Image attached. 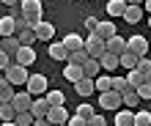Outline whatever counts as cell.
Wrapping results in <instances>:
<instances>
[{
	"label": "cell",
	"mask_w": 151,
	"mask_h": 126,
	"mask_svg": "<svg viewBox=\"0 0 151 126\" xmlns=\"http://www.w3.org/2000/svg\"><path fill=\"white\" fill-rule=\"evenodd\" d=\"M19 11L30 19V30H33V25H36V22H41L44 6H41V0H19Z\"/></svg>",
	"instance_id": "cell-1"
},
{
	"label": "cell",
	"mask_w": 151,
	"mask_h": 126,
	"mask_svg": "<svg viewBox=\"0 0 151 126\" xmlns=\"http://www.w3.org/2000/svg\"><path fill=\"white\" fill-rule=\"evenodd\" d=\"M25 91H28L30 96H44V93L50 91V82H47L44 74H30L28 82H25Z\"/></svg>",
	"instance_id": "cell-2"
},
{
	"label": "cell",
	"mask_w": 151,
	"mask_h": 126,
	"mask_svg": "<svg viewBox=\"0 0 151 126\" xmlns=\"http://www.w3.org/2000/svg\"><path fill=\"white\" fill-rule=\"evenodd\" d=\"M83 49L88 52V58H102L104 52H107V44H104V39H99L96 33H91L85 39V44H83Z\"/></svg>",
	"instance_id": "cell-3"
},
{
	"label": "cell",
	"mask_w": 151,
	"mask_h": 126,
	"mask_svg": "<svg viewBox=\"0 0 151 126\" xmlns=\"http://www.w3.org/2000/svg\"><path fill=\"white\" fill-rule=\"evenodd\" d=\"M28 69H25V66H17V63H8V66H6V79H8V82H11V85H25V82H28Z\"/></svg>",
	"instance_id": "cell-4"
},
{
	"label": "cell",
	"mask_w": 151,
	"mask_h": 126,
	"mask_svg": "<svg viewBox=\"0 0 151 126\" xmlns=\"http://www.w3.org/2000/svg\"><path fill=\"white\" fill-rule=\"evenodd\" d=\"M127 49L132 52V55H137V58H146V55H148V41H146V36H129V39H127Z\"/></svg>",
	"instance_id": "cell-5"
},
{
	"label": "cell",
	"mask_w": 151,
	"mask_h": 126,
	"mask_svg": "<svg viewBox=\"0 0 151 126\" xmlns=\"http://www.w3.org/2000/svg\"><path fill=\"white\" fill-rule=\"evenodd\" d=\"M11 63H17V66H25V69H28L30 63H36V49H33V47H19Z\"/></svg>",
	"instance_id": "cell-6"
},
{
	"label": "cell",
	"mask_w": 151,
	"mask_h": 126,
	"mask_svg": "<svg viewBox=\"0 0 151 126\" xmlns=\"http://www.w3.org/2000/svg\"><path fill=\"white\" fill-rule=\"evenodd\" d=\"M99 107L102 110H118L121 107V96L115 91H104V93H99Z\"/></svg>",
	"instance_id": "cell-7"
},
{
	"label": "cell",
	"mask_w": 151,
	"mask_h": 126,
	"mask_svg": "<svg viewBox=\"0 0 151 126\" xmlns=\"http://www.w3.org/2000/svg\"><path fill=\"white\" fill-rule=\"evenodd\" d=\"M33 36H36V41H52V36H55V28H52L50 22H36L33 25Z\"/></svg>",
	"instance_id": "cell-8"
},
{
	"label": "cell",
	"mask_w": 151,
	"mask_h": 126,
	"mask_svg": "<svg viewBox=\"0 0 151 126\" xmlns=\"http://www.w3.org/2000/svg\"><path fill=\"white\" fill-rule=\"evenodd\" d=\"M17 49H19V39H17V36H6V39H0V52H3L8 60H14Z\"/></svg>",
	"instance_id": "cell-9"
},
{
	"label": "cell",
	"mask_w": 151,
	"mask_h": 126,
	"mask_svg": "<svg viewBox=\"0 0 151 126\" xmlns=\"http://www.w3.org/2000/svg\"><path fill=\"white\" fill-rule=\"evenodd\" d=\"M30 115H33V121L36 118H47V112H50V102L44 96H36L33 99V104H30V110H28Z\"/></svg>",
	"instance_id": "cell-10"
},
{
	"label": "cell",
	"mask_w": 151,
	"mask_h": 126,
	"mask_svg": "<svg viewBox=\"0 0 151 126\" xmlns=\"http://www.w3.org/2000/svg\"><path fill=\"white\" fill-rule=\"evenodd\" d=\"M11 104H14V110H17V112H28V110H30V104H33V96H30L28 91H22V93H14Z\"/></svg>",
	"instance_id": "cell-11"
},
{
	"label": "cell",
	"mask_w": 151,
	"mask_h": 126,
	"mask_svg": "<svg viewBox=\"0 0 151 126\" xmlns=\"http://www.w3.org/2000/svg\"><path fill=\"white\" fill-rule=\"evenodd\" d=\"M47 121L52 126H66L69 121V112H66V107H50V112H47Z\"/></svg>",
	"instance_id": "cell-12"
},
{
	"label": "cell",
	"mask_w": 151,
	"mask_h": 126,
	"mask_svg": "<svg viewBox=\"0 0 151 126\" xmlns=\"http://www.w3.org/2000/svg\"><path fill=\"white\" fill-rule=\"evenodd\" d=\"M104 44H107V52H110V55H115V58H118L121 52H127V39H121L118 33H115L113 39H107Z\"/></svg>",
	"instance_id": "cell-13"
},
{
	"label": "cell",
	"mask_w": 151,
	"mask_h": 126,
	"mask_svg": "<svg viewBox=\"0 0 151 126\" xmlns=\"http://www.w3.org/2000/svg\"><path fill=\"white\" fill-rule=\"evenodd\" d=\"M93 33L99 36V39L107 41V39H113V36H115V22H113V19H99V28H96Z\"/></svg>",
	"instance_id": "cell-14"
},
{
	"label": "cell",
	"mask_w": 151,
	"mask_h": 126,
	"mask_svg": "<svg viewBox=\"0 0 151 126\" xmlns=\"http://www.w3.org/2000/svg\"><path fill=\"white\" fill-rule=\"evenodd\" d=\"M99 74H102L99 60H96V58H88V60L83 63V77H88V79H96Z\"/></svg>",
	"instance_id": "cell-15"
},
{
	"label": "cell",
	"mask_w": 151,
	"mask_h": 126,
	"mask_svg": "<svg viewBox=\"0 0 151 126\" xmlns=\"http://www.w3.org/2000/svg\"><path fill=\"white\" fill-rule=\"evenodd\" d=\"M50 58L52 60H69V49L63 47V41H50Z\"/></svg>",
	"instance_id": "cell-16"
},
{
	"label": "cell",
	"mask_w": 151,
	"mask_h": 126,
	"mask_svg": "<svg viewBox=\"0 0 151 126\" xmlns=\"http://www.w3.org/2000/svg\"><path fill=\"white\" fill-rule=\"evenodd\" d=\"M14 93H17V91H14V85L3 77V79H0V104H11Z\"/></svg>",
	"instance_id": "cell-17"
},
{
	"label": "cell",
	"mask_w": 151,
	"mask_h": 126,
	"mask_svg": "<svg viewBox=\"0 0 151 126\" xmlns=\"http://www.w3.org/2000/svg\"><path fill=\"white\" fill-rule=\"evenodd\" d=\"M83 44H85V39L80 33H69L66 39H63V47L69 49V52H77V49H83Z\"/></svg>",
	"instance_id": "cell-18"
},
{
	"label": "cell",
	"mask_w": 151,
	"mask_h": 126,
	"mask_svg": "<svg viewBox=\"0 0 151 126\" xmlns=\"http://www.w3.org/2000/svg\"><path fill=\"white\" fill-rule=\"evenodd\" d=\"M124 19L129 25H137L143 19V6H127V11H124Z\"/></svg>",
	"instance_id": "cell-19"
},
{
	"label": "cell",
	"mask_w": 151,
	"mask_h": 126,
	"mask_svg": "<svg viewBox=\"0 0 151 126\" xmlns=\"http://www.w3.org/2000/svg\"><path fill=\"white\" fill-rule=\"evenodd\" d=\"M63 77L69 79V82H80V79H83V66H74V63H66V69H63Z\"/></svg>",
	"instance_id": "cell-20"
},
{
	"label": "cell",
	"mask_w": 151,
	"mask_h": 126,
	"mask_svg": "<svg viewBox=\"0 0 151 126\" xmlns=\"http://www.w3.org/2000/svg\"><path fill=\"white\" fill-rule=\"evenodd\" d=\"M115 126H135V112L132 110H118L115 112Z\"/></svg>",
	"instance_id": "cell-21"
},
{
	"label": "cell",
	"mask_w": 151,
	"mask_h": 126,
	"mask_svg": "<svg viewBox=\"0 0 151 126\" xmlns=\"http://www.w3.org/2000/svg\"><path fill=\"white\" fill-rule=\"evenodd\" d=\"M118 66H124L127 71L137 69V55H132L129 49H127V52H121V55H118Z\"/></svg>",
	"instance_id": "cell-22"
},
{
	"label": "cell",
	"mask_w": 151,
	"mask_h": 126,
	"mask_svg": "<svg viewBox=\"0 0 151 126\" xmlns=\"http://www.w3.org/2000/svg\"><path fill=\"white\" fill-rule=\"evenodd\" d=\"M74 91L80 93V96H91L96 88H93V79H88V77H83L80 82H74Z\"/></svg>",
	"instance_id": "cell-23"
},
{
	"label": "cell",
	"mask_w": 151,
	"mask_h": 126,
	"mask_svg": "<svg viewBox=\"0 0 151 126\" xmlns=\"http://www.w3.org/2000/svg\"><path fill=\"white\" fill-rule=\"evenodd\" d=\"M93 88H96L99 93H104V91H113V77H110V74H99V77L93 79Z\"/></svg>",
	"instance_id": "cell-24"
},
{
	"label": "cell",
	"mask_w": 151,
	"mask_h": 126,
	"mask_svg": "<svg viewBox=\"0 0 151 126\" xmlns=\"http://www.w3.org/2000/svg\"><path fill=\"white\" fill-rule=\"evenodd\" d=\"M44 99H47V102H50V107H63V102H66L63 91H52V88H50L47 93H44Z\"/></svg>",
	"instance_id": "cell-25"
},
{
	"label": "cell",
	"mask_w": 151,
	"mask_h": 126,
	"mask_svg": "<svg viewBox=\"0 0 151 126\" xmlns=\"http://www.w3.org/2000/svg\"><path fill=\"white\" fill-rule=\"evenodd\" d=\"M96 60H99L102 71H113V69H118V58L110 55V52H104V55H102V58H96Z\"/></svg>",
	"instance_id": "cell-26"
},
{
	"label": "cell",
	"mask_w": 151,
	"mask_h": 126,
	"mask_svg": "<svg viewBox=\"0 0 151 126\" xmlns=\"http://www.w3.org/2000/svg\"><path fill=\"white\" fill-rule=\"evenodd\" d=\"M6 36H17L14 33V16H3L0 19V39H6Z\"/></svg>",
	"instance_id": "cell-27"
},
{
	"label": "cell",
	"mask_w": 151,
	"mask_h": 126,
	"mask_svg": "<svg viewBox=\"0 0 151 126\" xmlns=\"http://www.w3.org/2000/svg\"><path fill=\"white\" fill-rule=\"evenodd\" d=\"M124 11H127V3H124V0H110L107 3V14L110 16H124Z\"/></svg>",
	"instance_id": "cell-28"
},
{
	"label": "cell",
	"mask_w": 151,
	"mask_h": 126,
	"mask_svg": "<svg viewBox=\"0 0 151 126\" xmlns=\"http://www.w3.org/2000/svg\"><path fill=\"white\" fill-rule=\"evenodd\" d=\"M127 82H129V88H132V91H135L137 85H143V71H137V69L127 71Z\"/></svg>",
	"instance_id": "cell-29"
},
{
	"label": "cell",
	"mask_w": 151,
	"mask_h": 126,
	"mask_svg": "<svg viewBox=\"0 0 151 126\" xmlns=\"http://www.w3.org/2000/svg\"><path fill=\"white\" fill-rule=\"evenodd\" d=\"M113 91L118 93V96H124L127 91H132L129 82H127V77H113Z\"/></svg>",
	"instance_id": "cell-30"
},
{
	"label": "cell",
	"mask_w": 151,
	"mask_h": 126,
	"mask_svg": "<svg viewBox=\"0 0 151 126\" xmlns=\"http://www.w3.org/2000/svg\"><path fill=\"white\" fill-rule=\"evenodd\" d=\"M22 30H30V19L25 14H17L14 16V33H22Z\"/></svg>",
	"instance_id": "cell-31"
},
{
	"label": "cell",
	"mask_w": 151,
	"mask_h": 126,
	"mask_svg": "<svg viewBox=\"0 0 151 126\" xmlns=\"http://www.w3.org/2000/svg\"><path fill=\"white\" fill-rule=\"evenodd\" d=\"M17 39H19V47H33V44H36V36H33V30L17 33Z\"/></svg>",
	"instance_id": "cell-32"
},
{
	"label": "cell",
	"mask_w": 151,
	"mask_h": 126,
	"mask_svg": "<svg viewBox=\"0 0 151 126\" xmlns=\"http://www.w3.org/2000/svg\"><path fill=\"white\" fill-rule=\"evenodd\" d=\"M85 60H88V52H85V49H77V52H69V60H66V63H74V66H83Z\"/></svg>",
	"instance_id": "cell-33"
},
{
	"label": "cell",
	"mask_w": 151,
	"mask_h": 126,
	"mask_svg": "<svg viewBox=\"0 0 151 126\" xmlns=\"http://www.w3.org/2000/svg\"><path fill=\"white\" fill-rule=\"evenodd\" d=\"M137 104H140V99H137L135 91H127L121 96V107H137Z\"/></svg>",
	"instance_id": "cell-34"
},
{
	"label": "cell",
	"mask_w": 151,
	"mask_h": 126,
	"mask_svg": "<svg viewBox=\"0 0 151 126\" xmlns=\"http://www.w3.org/2000/svg\"><path fill=\"white\" fill-rule=\"evenodd\" d=\"M14 115H17V110H14V104H0V121H14Z\"/></svg>",
	"instance_id": "cell-35"
},
{
	"label": "cell",
	"mask_w": 151,
	"mask_h": 126,
	"mask_svg": "<svg viewBox=\"0 0 151 126\" xmlns=\"http://www.w3.org/2000/svg\"><path fill=\"white\" fill-rule=\"evenodd\" d=\"M135 126H151V112L148 110H137L135 112Z\"/></svg>",
	"instance_id": "cell-36"
},
{
	"label": "cell",
	"mask_w": 151,
	"mask_h": 126,
	"mask_svg": "<svg viewBox=\"0 0 151 126\" xmlns=\"http://www.w3.org/2000/svg\"><path fill=\"white\" fill-rule=\"evenodd\" d=\"M14 123L17 126H33V115L30 112H17L14 115Z\"/></svg>",
	"instance_id": "cell-37"
},
{
	"label": "cell",
	"mask_w": 151,
	"mask_h": 126,
	"mask_svg": "<svg viewBox=\"0 0 151 126\" xmlns=\"http://www.w3.org/2000/svg\"><path fill=\"white\" fill-rule=\"evenodd\" d=\"M74 115H80V118H85V121H88L91 115H96V110H93V104H80Z\"/></svg>",
	"instance_id": "cell-38"
},
{
	"label": "cell",
	"mask_w": 151,
	"mask_h": 126,
	"mask_svg": "<svg viewBox=\"0 0 151 126\" xmlns=\"http://www.w3.org/2000/svg\"><path fill=\"white\" fill-rule=\"evenodd\" d=\"M135 93H137V99H140V102H148V99H151V85H137L135 88Z\"/></svg>",
	"instance_id": "cell-39"
},
{
	"label": "cell",
	"mask_w": 151,
	"mask_h": 126,
	"mask_svg": "<svg viewBox=\"0 0 151 126\" xmlns=\"http://www.w3.org/2000/svg\"><path fill=\"white\" fill-rule=\"evenodd\" d=\"M137 71H143V74H146V71H151V60H148V55H146V58H137Z\"/></svg>",
	"instance_id": "cell-40"
},
{
	"label": "cell",
	"mask_w": 151,
	"mask_h": 126,
	"mask_svg": "<svg viewBox=\"0 0 151 126\" xmlns=\"http://www.w3.org/2000/svg\"><path fill=\"white\" fill-rule=\"evenodd\" d=\"M85 123H88V126H107V123H104V118H102L99 112H96V115H91V118H88Z\"/></svg>",
	"instance_id": "cell-41"
},
{
	"label": "cell",
	"mask_w": 151,
	"mask_h": 126,
	"mask_svg": "<svg viewBox=\"0 0 151 126\" xmlns=\"http://www.w3.org/2000/svg\"><path fill=\"white\" fill-rule=\"evenodd\" d=\"M66 126H88V123H85V118H80V115H69Z\"/></svg>",
	"instance_id": "cell-42"
},
{
	"label": "cell",
	"mask_w": 151,
	"mask_h": 126,
	"mask_svg": "<svg viewBox=\"0 0 151 126\" xmlns=\"http://www.w3.org/2000/svg\"><path fill=\"white\" fill-rule=\"evenodd\" d=\"M85 28H88V30L93 33L96 28H99V19H96V16H88V19H85Z\"/></svg>",
	"instance_id": "cell-43"
},
{
	"label": "cell",
	"mask_w": 151,
	"mask_h": 126,
	"mask_svg": "<svg viewBox=\"0 0 151 126\" xmlns=\"http://www.w3.org/2000/svg\"><path fill=\"white\" fill-rule=\"evenodd\" d=\"M8 63H11V60H8L3 52H0V71H6V66H8Z\"/></svg>",
	"instance_id": "cell-44"
},
{
	"label": "cell",
	"mask_w": 151,
	"mask_h": 126,
	"mask_svg": "<svg viewBox=\"0 0 151 126\" xmlns=\"http://www.w3.org/2000/svg\"><path fill=\"white\" fill-rule=\"evenodd\" d=\"M33 126H52L47 118H36V121H33Z\"/></svg>",
	"instance_id": "cell-45"
},
{
	"label": "cell",
	"mask_w": 151,
	"mask_h": 126,
	"mask_svg": "<svg viewBox=\"0 0 151 126\" xmlns=\"http://www.w3.org/2000/svg\"><path fill=\"white\" fill-rule=\"evenodd\" d=\"M127 6H143V0H124Z\"/></svg>",
	"instance_id": "cell-46"
},
{
	"label": "cell",
	"mask_w": 151,
	"mask_h": 126,
	"mask_svg": "<svg viewBox=\"0 0 151 126\" xmlns=\"http://www.w3.org/2000/svg\"><path fill=\"white\" fill-rule=\"evenodd\" d=\"M143 82H146V85H151V71H146V74H143Z\"/></svg>",
	"instance_id": "cell-47"
},
{
	"label": "cell",
	"mask_w": 151,
	"mask_h": 126,
	"mask_svg": "<svg viewBox=\"0 0 151 126\" xmlns=\"http://www.w3.org/2000/svg\"><path fill=\"white\" fill-rule=\"evenodd\" d=\"M0 3H6V6H19V0H0Z\"/></svg>",
	"instance_id": "cell-48"
},
{
	"label": "cell",
	"mask_w": 151,
	"mask_h": 126,
	"mask_svg": "<svg viewBox=\"0 0 151 126\" xmlns=\"http://www.w3.org/2000/svg\"><path fill=\"white\" fill-rule=\"evenodd\" d=\"M143 3H146V14L151 16V0H143Z\"/></svg>",
	"instance_id": "cell-49"
},
{
	"label": "cell",
	"mask_w": 151,
	"mask_h": 126,
	"mask_svg": "<svg viewBox=\"0 0 151 126\" xmlns=\"http://www.w3.org/2000/svg\"><path fill=\"white\" fill-rule=\"evenodd\" d=\"M3 126H17V123H14V121H6V123H3Z\"/></svg>",
	"instance_id": "cell-50"
}]
</instances>
